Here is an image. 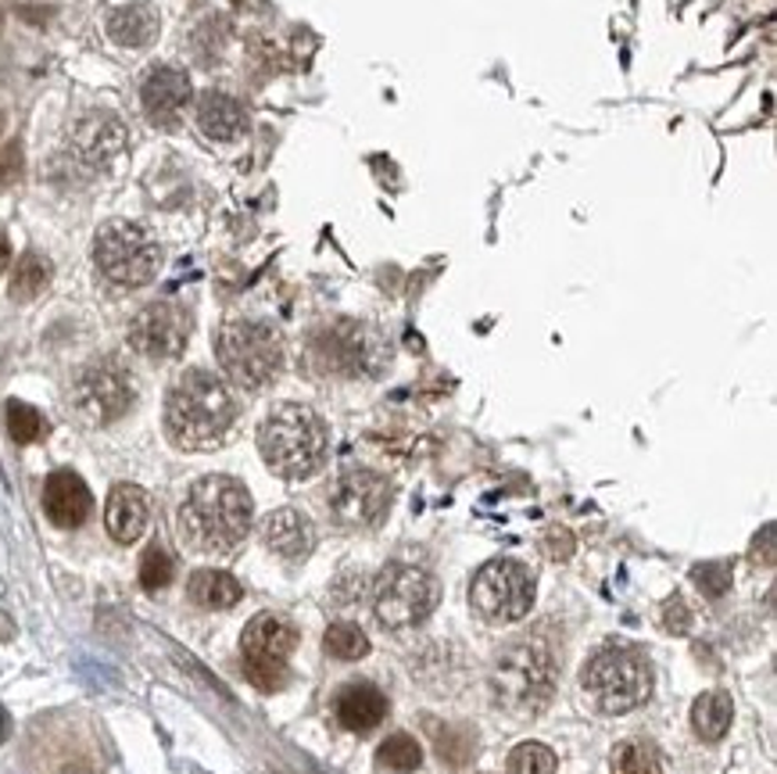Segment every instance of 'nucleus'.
<instances>
[{"label":"nucleus","mask_w":777,"mask_h":774,"mask_svg":"<svg viewBox=\"0 0 777 774\" xmlns=\"http://www.w3.org/2000/svg\"><path fill=\"white\" fill-rule=\"evenodd\" d=\"M330 509L345 527H377L383 513L391 509V484L377 470L351 466L333 484Z\"/></svg>","instance_id":"f8f14e48"},{"label":"nucleus","mask_w":777,"mask_h":774,"mask_svg":"<svg viewBox=\"0 0 777 774\" xmlns=\"http://www.w3.org/2000/svg\"><path fill=\"white\" fill-rule=\"evenodd\" d=\"M498 706L512 714H538L556 692V659L545 642H516L501 649L491 667Z\"/></svg>","instance_id":"39448f33"},{"label":"nucleus","mask_w":777,"mask_h":774,"mask_svg":"<svg viewBox=\"0 0 777 774\" xmlns=\"http://www.w3.org/2000/svg\"><path fill=\"white\" fill-rule=\"evenodd\" d=\"M588 699L602 714H627L653 692V667L638 649H606L580 674Z\"/></svg>","instance_id":"423d86ee"},{"label":"nucleus","mask_w":777,"mask_h":774,"mask_svg":"<svg viewBox=\"0 0 777 774\" xmlns=\"http://www.w3.org/2000/svg\"><path fill=\"white\" fill-rule=\"evenodd\" d=\"M8 430L19 445H32L47 434V424H43L40 409L26 406V401H8Z\"/></svg>","instance_id":"c85d7f7f"},{"label":"nucleus","mask_w":777,"mask_h":774,"mask_svg":"<svg viewBox=\"0 0 777 774\" xmlns=\"http://www.w3.org/2000/svg\"><path fill=\"white\" fill-rule=\"evenodd\" d=\"M8 262H11V245H8V237H4V230H0V272L8 269Z\"/></svg>","instance_id":"f704fd0d"},{"label":"nucleus","mask_w":777,"mask_h":774,"mask_svg":"<svg viewBox=\"0 0 777 774\" xmlns=\"http://www.w3.org/2000/svg\"><path fill=\"white\" fill-rule=\"evenodd\" d=\"M377 764L383 771H395V774H412L419 764H424V750H419V742L412 735L398 732L377 750Z\"/></svg>","instance_id":"a878e982"},{"label":"nucleus","mask_w":777,"mask_h":774,"mask_svg":"<svg viewBox=\"0 0 777 774\" xmlns=\"http://www.w3.org/2000/svg\"><path fill=\"white\" fill-rule=\"evenodd\" d=\"M172 574H176L172 556L161 545H151L148 553H143V559H140V585L148 588V592H161L172 580Z\"/></svg>","instance_id":"c756f323"},{"label":"nucleus","mask_w":777,"mask_h":774,"mask_svg":"<svg viewBox=\"0 0 777 774\" xmlns=\"http://www.w3.org/2000/svg\"><path fill=\"white\" fill-rule=\"evenodd\" d=\"M509 774H556V753L545 742H520L509 753Z\"/></svg>","instance_id":"bb28decb"},{"label":"nucleus","mask_w":777,"mask_h":774,"mask_svg":"<svg viewBox=\"0 0 777 774\" xmlns=\"http://www.w3.org/2000/svg\"><path fill=\"white\" fill-rule=\"evenodd\" d=\"M8 735H11V717H8V710L0 706V742H8Z\"/></svg>","instance_id":"c9c22d12"},{"label":"nucleus","mask_w":777,"mask_h":774,"mask_svg":"<svg viewBox=\"0 0 777 774\" xmlns=\"http://www.w3.org/2000/svg\"><path fill=\"white\" fill-rule=\"evenodd\" d=\"M612 774H663V761L653 742L627 738L612 753Z\"/></svg>","instance_id":"393cba45"},{"label":"nucleus","mask_w":777,"mask_h":774,"mask_svg":"<svg viewBox=\"0 0 777 774\" xmlns=\"http://www.w3.org/2000/svg\"><path fill=\"white\" fill-rule=\"evenodd\" d=\"M137 401V384L119 359H93L72 380V409L87 427H108Z\"/></svg>","instance_id":"1a4fd4ad"},{"label":"nucleus","mask_w":777,"mask_h":774,"mask_svg":"<svg viewBox=\"0 0 777 774\" xmlns=\"http://www.w3.org/2000/svg\"><path fill=\"white\" fill-rule=\"evenodd\" d=\"M0 29H4V11H0Z\"/></svg>","instance_id":"e433bc0d"},{"label":"nucleus","mask_w":777,"mask_h":774,"mask_svg":"<svg viewBox=\"0 0 777 774\" xmlns=\"http://www.w3.org/2000/svg\"><path fill=\"white\" fill-rule=\"evenodd\" d=\"M322 645H327V653L337 659H362L369 653V638L362 635L359 624H330Z\"/></svg>","instance_id":"cd10ccee"},{"label":"nucleus","mask_w":777,"mask_h":774,"mask_svg":"<svg viewBox=\"0 0 777 774\" xmlns=\"http://www.w3.org/2000/svg\"><path fill=\"white\" fill-rule=\"evenodd\" d=\"M298 632L295 624L280 613H258L245 627L240 638V656H245V674L255 688L262 692H280L290 682L287 656L295 653Z\"/></svg>","instance_id":"9d476101"},{"label":"nucleus","mask_w":777,"mask_h":774,"mask_svg":"<svg viewBox=\"0 0 777 774\" xmlns=\"http://www.w3.org/2000/svg\"><path fill=\"white\" fill-rule=\"evenodd\" d=\"M240 406L230 384L216 377L212 369H187L169 387L166 398V434L183 452L219 448L237 427Z\"/></svg>","instance_id":"f257e3e1"},{"label":"nucleus","mask_w":777,"mask_h":774,"mask_svg":"<svg viewBox=\"0 0 777 774\" xmlns=\"http://www.w3.org/2000/svg\"><path fill=\"white\" fill-rule=\"evenodd\" d=\"M441 599V588H437V577L427 567H416V563H391L383 567L373 588V613L383 627H416L424 624L430 613L437 609Z\"/></svg>","instance_id":"6e6552de"},{"label":"nucleus","mask_w":777,"mask_h":774,"mask_svg":"<svg viewBox=\"0 0 777 774\" xmlns=\"http://www.w3.org/2000/svg\"><path fill=\"white\" fill-rule=\"evenodd\" d=\"M76 143H79V151L93 161V166H101V161H108L126 143V129H122V122L108 119V116H93V119H87L83 126H79Z\"/></svg>","instance_id":"5701e85b"},{"label":"nucleus","mask_w":777,"mask_h":774,"mask_svg":"<svg viewBox=\"0 0 777 774\" xmlns=\"http://www.w3.org/2000/svg\"><path fill=\"white\" fill-rule=\"evenodd\" d=\"M387 717V696L369 682H355L345 685L341 696H337V721L345 724L348 732H373L377 724Z\"/></svg>","instance_id":"a211bd4d"},{"label":"nucleus","mask_w":777,"mask_h":774,"mask_svg":"<svg viewBox=\"0 0 777 774\" xmlns=\"http://www.w3.org/2000/svg\"><path fill=\"white\" fill-rule=\"evenodd\" d=\"M691 577L709 599H720V595L731 588V563H703V567L691 570Z\"/></svg>","instance_id":"7c9ffc66"},{"label":"nucleus","mask_w":777,"mask_h":774,"mask_svg":"<svg viewBox=\"0 0 777 774\" xmlns=\"http://www.w3.org/2000/svg\"><path fill=\"white\" fill-rule=\"evenodd\" d=\"M330 434L322 416L298 401H283L258 427V452L266 466L283 480H309L322 470Z\"/></svg>","instance_id":"7ed1b4c3"},{"label":"nucleus","mask_w":777,"mask_h":774,"mask_svg":"<svg viewBox=\"0 0 777 774\" xmlns=\"http://www.w3.org/2000/svg\"><path fill=\"white\" fill-rule=\"evenodd\" d=\"M190 341V312L176 301H151L129 322V345L143 359H176Z\"/></svg>","instance_id":"ddd939ff"},{"label":"nucleus","mask_w":777,"mask_h":774,"mask_svg":"<svg viewBox=\"0 0 777 774\" xmlns=\"http://www.w3.org/2000/svg\"><path fill=\"white\" fill-rule=\"evenodd\" d=\"M47 284H51V262L40 251H26L11 272V298L14 301H32L40 298Z\"/></svg>","instance_id":"b1692460"},{"label":"nucleus","mask_w":777,"mask_h":774,"mask_svg":"<svg viewBox=\"0 0 777 774\" xmlns=\"http://www.w3.org/2000/svg\"><path fill=\"white\" fill-rule=\"evenodd\" d=\"M731 721H735V703L720 688L703 692L691 706V728L703 742H720L727 728H731Z\"/></svg>","instance_id":"4be33fe9"},{"label":"nucleus","mask_w":777,"mask_h":774,"mask_svg":"<svg viewBox=\"0 0 777 774\" xmlns=\"http://www.w3.org/2000/svg\"><path fill=\"white\" fill-rule=\"evenodd\" d=\"M190 93L193 90L183 69H176V64H155V69L143 76V87H140L143 116L155 126H172L180 119V111L190 105Z\"/></svg>","instance_id":"4468645a"},{"label":"nucleus","mask_w":777,"mask_h":774,"mask_svg":"<svg viewBox=\"0 0 777 774\" xmlns=\"http://www.w3.org/2000/svg\"><path fill=\"white\" fill-rule=\"evenodd\" d=\"M187 595L201 609H230L245 599V588H240V580L226 570H198L190 577Z\"/></svg>","instance_id":"412c9836"},{"label":"nucleus","mask_w":777,"mask_h":774,"mask_svg":"<svg viewBox=\"0 0 777 774\" xmlns=\"http://www.w3.org/2000/svg\"><path fill=\"white\" fill-rule=\"evenodd\" d=\"M469 603L488 624H512L534 606V574L520 559H491L469 585Z\"/></svg>","instance_id":"9b49d317"},{"label":"nucleus","mask_w":777,"mask_h":774,"mask_svg":"<svg viewBox=\"0 0 777 774\" xmlns=\"http://www.w3.org/2000/svg\"><path fill=\"white\" fill-rule=\"evenodd\" d=\"M222 374L245 391H262L283 369V337L266 319H226L216 334Z\"/></svg>","instance_id":"20e7f679"},{"label":"nucleus","mask_w":777,"mask_h":774,"mask_svg":"<svg viewBox=\"0 0 777 774\" xmlns=\"http://www.w3.org/2000/svg\"><path fill=\"white\" fill-rule=\"evenodd\" d=\"M93 262L116 287H143L158 277L161 248L137 222H104L93 237Z\"/></svg>","instance_id":"0eeeda50"},{"label":"nucleus","mask_w":777,"mask_h":774,"mask_svg":"<svg viewBox=\"0 0 777 774\" xmlns=\"http://www.w3.org/2000/svg\"><path fill=\"white\" fill-rule=\"evenodd\" d=\"M22 176V151L19 143H8L4 151H0V183H14Z\"/></svg>","instance_id":"2f4dec72"},{"label":"nucleus","mask_w":777,"mask_h":774,"mask_svg":"<svg viewBox=\"0 0 777 774\" xmlns=\"http://www.w3.org/2000/svg\"><path fill=\"white\" fill-rule=\"evenodd\" d=\"M198 126H201V133L212 140H237L248 129V116L230 93L208 90L198 101Z\"/></svg>","instance_id":"6ab92c4d"},{"label":"nucleus","mask_w":777,"mask_h":774,"mask_svg":"<svg viewBox=\"0 0 777 774\" xmlns=\"http://www.w3.org/2000/svg\"><path fill=\"white\" fill-rule=\"evenodd\" d=\"M251 520V492L226 474L201 477L180 506V535L193 553L205 556H230L248 538Z\"/></svg>","instance_id":"f03ea898"},{"label":"nucleus","mask_w":777,"mask_h":774,"mask_svg":"<svg viewBox=\"0 0 777 774\" xmlns=\"http://www.w3.org/2000/svg\"><path fill=\"white\" fill-rule=\"evenodd\" d=\"M93 509L87 480L72 470H54L43 484V513L58 527H79Z\"/></svg>","instance_id":"dca6fc26"},{"label":"nucleus","mask_w":777,"mask_h":774,"mask_svg":"<svg viewBox=\"0 0 777 774\" xmlns=\"http://www.w3.org/2000/svg\"><path fill=\"white\" fill-rule=\"evenodd\" d=\"M663 624H667L670 632H688V613H685V603L677 599V595L667 603V609H663Z\"/></svg>","instance_id":"473e14b6"},{"label":"nucleus","mask_w":777,"mask_h":774,"mask_svg":"<svg viewBox=\"0 0 777 774\" xmlns=\"http://www.w3.org/2000/svg\"><path fill=\"white\" fill-rule=\"evenodd\" d=\"M753 559L764 563V567H770V563H774V524L764 527V538L753 542Z\"/></svg>","instance_id":"72a5a7b5"},{"label":"nucleus","mask_w":777,"mask_h":774,"mask_svg":"<svg viewBox=\"0 0 777 774\" xmlns=\"http://www.w3.org/2000/svg\"><path fill=\"white\" fill-rule=\"evenodd\" d=\"M262 542L269 553H277L280 559L301 563V559H309V553L316 548V527L301 509L283 506L262 520Z\"/></svg>","instance_id":"2eb2a0df"},{"label":"nucleus","mask_w":777,"mask_h":774,"mask_svg":"<svg viewBox=\"0 0 777 774\" xmlns=\"http://www.w3.org/2000/svg\"><path fill=\"white\" fill-rule=\"evenodd\" d=\"M148 516H151V503L143 488H137V484H116L111 488L104 506V527L119 545H133L143 535V527H148Z\"/></svg>","instance_id":"f3484780"},{"label":"nucleus","mask_w":777,"mask_h":774,"mask_svg":"<svg viewBox=\"0 0 777 774\" xmlns=\"http://www.w3.org/2000/svg\"><path fill=\"white\" fill-rule=\"evenodd\" d=\"M108 37L119 47H148L158 40V14L148 4H126L108 14Z\"/></svg>","instance_id":"aec40b11"}]
</instances>
